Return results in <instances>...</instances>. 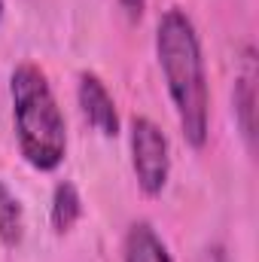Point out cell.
I'll use <instances>...</instances> for the list:
<instances>
[{"instance_id":"1","label":"cell","mask_w":259,"mask_h":262,"mask_svg":"<svg viewBox=\"0 0 259 262\" xmlns=\"http://www.w3.org/2000/svg\"><path fill=\"white\" fill-rule=\"evenodd\" d=\"M156 58L165 76L168 98L174 104L183 140L192 149H204L210 137V89L201 52V37L186 9L171 6L156 25Z\"/></svg>"},{"instance_id":"2","label":"cell","mask_w":259,"mask_h":262,"mask_svg":"<svg viewBox=\"0 0 259 262\" xmlns=\"http://www.w3.org/2000/svg\"><path fill=\"white\" fill-rule=\"evenodd\" d=\"M9 101L21 159L34 171H55L67 156V122L46 70L21 61L9 76Z\"/></svg>"},{"instance_id":"3","label":"cell","mask_w":259,"mask_h":262,"mask_svg":"<svg viewBox=\"0 0 259 262\" xmlns=\"http://www.w3.org/2000/svg\"><path fill=\"white\" fill-rule=\"evenodd\" d=\"M131 168L137 177V186L146 198L165 192L171 177V146L165 131L149 116L131 119Z\"/></svg>"},{"instance_id":"4","label":"cell","mask_w":259,"mask_h":262,"mask_svg":"<svg viewBox=\"0 0 259 262\" xmlns=\"http://www.w3.org/2000/svg\"><path fill=\"white\" fill-rule=\"evenodd\" d=\"M76 98H79L82 116L89 119V125L98 131L101 137H116L119 134V110H116V101H113L110 89L104 85V79L98 73H92V70H82L79 73Z\"/></svg>"},{"instance_id":"5","label":"cell","mask_w":259,"mask_h":262,"mask_svg":"<svg viewBox=\"0 0 259 262\" xmlns=\"http://www.w3.org/2000/svg\"><path fill=\"white\" fill-rule=\"evenodd\" d=\"M232 110H235L241 137H244V143H247V152H253V149H256V61H253V49H247V55H244V70L235 76Z\"/></svg>"},{"instance_id":"6","label":"cell","mask_w":259,"mask_h":262,"mask_svg":"<svg viewBox=\"0 0 259 262\" xmlns=\"http://www.w3.org/2000/svg\"><path fill=\"white\" fill-rule=\"evenodd\" d=\"M122 259L125 262H174L165 241L156 235V229L149 223H134L128 232H125V241H122Z\"/></svg>"},{"instance_id":"7","label":"cell","mask_w":259,"mask_h":262,"mask_svg":"<svg viewBox=\"0 0 259 262\" xmlns=\"http://www.w3.org/2000/svg\"><path fill=\"white\" fill-rule=\"evenodd\" d=\"M82 216V198H79V189L70 183V180H61L52 192V210H49V220H52V232L55 235H67Z\"/></svg>"},{"instance_id":"8","label":"cell","mask_w":259,"mask_h":262,"mask_svg":"<svg viewBox=\"0 0 259 262\" xmlns=\"http://www.w3.org/2000/svg\"><path fill=\"white\" fill-rule=\"evenodd\" d=\"M25 238V210L12 189L0 180V244L15 250Z\"/></svg>"},{"instance_id":"9","label":"cell","mask_w":259,"mask_h":262,"mask_svg":"<svg viewBox=\"0 0 259 262\" xmlns=\"http://www.w3.org/2000/svg\"><path fill=\"white\" fill-rule=\"evenodd\" d=\"M119 6H122V12L128 15L131 21H137V18L143 15V6H146V0H119Z\"/></svg>"},{"instance_id":"10","label":"cell","mask_w":259,"mask_h":262,"mask_svg":"<svg viewBox=\"0 0 259 262\" xmlns=\"http://www.w3.org/2000/svg\"><path fill=\"white\" fill-rule=\"evenodd\" d=\"M204 262H229V259H226V253H223L220 247H210V250L204 253Z\"/></svg>"},{"instance_id":"11","label":"cell","mask_w":259,"mask_h":262,"mask_svg":"<svg viewBox=\"0 0 259 262\" xmlns=\"http://www.w3.org/2000/svg\"><path fill=\"white\" fill-rule=\"evenodd\" d=\"M0 18H3V0H0Z\"/></svg>"}]
</instances>
